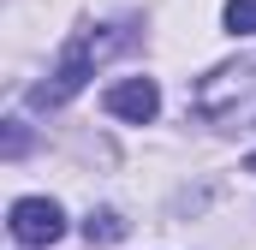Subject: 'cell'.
Here are the masks:
<instances>
[{"instance_id": "3957f363", "label": "cell", "mask_w": 256, "mask_h": 250, "mask_svg": "<svg viewBox=\"0 0 256 250\" xmlns=\"http://www.w3.org/2000/svg\"><path fill=\"white\" fill-rule=\"evenodd\" d=\"M60 232H66V208L54 196H18L12 202V238L18 244L42 250V244H54Z\"/></svg>"}, {"instance_id": "6da1fadb", "label": "cell", "mask_w": 256, "mask_h": 250, "mask_svg": "<svg viewBox=\"0 0 256 250\" xmlns=\"http://www.w3.org/2000/svg\"><path fill=\"white\" fill-rule=\"evenodd\" d=\"M196 114L208 125H226V131H256V54L214 66L196 84Z\"/></svg>"}, {"instance_id": "277c9868", "label": "cell", "mask_w": 256, "mask_h": 250, "mask_svg": "<svg viewBox=\"0 0 256 250\" xmlns=\"http://www.w3.org/2000/svg\"><path fill=\"white\" fill-rule=\"evenodd\" d=\"M108 114H120L131 125H149L161 114V90H155V78H120L114 90H108Z\"/></svg>"}, {"instance_id": "5b68a950", "label": "cell", "mask_w": 256, "mask_h": 250, "mask_svg": "<svg viewBox=\"0 0 256 250\" xmlns=\"http://www.w3.org/2000/svg\"><path fill=\"white\" fill-rule=\"evenodd\" d=\"M84 232H90V244L102 238V244H114V238H126V220L114 214V208H102V214H90L84 220Z\"/></svg>"}, {"instance_id": "8992f818", "label": "cell", "mask_w": 256, "mask_h": 250, "mask_svg": "<svg viewBox=\"0 0 256 250\" xmlns=\"http://www.w3.org/2000/svg\"><path fill=\"white\" fill-rule=\"evenodd\" d=\"M226 30L256 36V0H226Z\"/></svg>"}, {"instance_id": "52a82bcc", "label": "cell", "mask_w": 256, "mask_h": 250, "mask_svg": "<svg viewBox=\"0 0 256 250\" xmlns=\"http://www.w3.org/2000/svg\"><path fill=\"white\" fill-rule=\"evenodd\" d=\"M250 173H256V155H250Z\"/></svg>"}, {"instance_id": "7a4b0ae2", "label": "cell", "mask_w": 256, "mask_h": 250, "mask_svg": "<svg viewBox=\"0 0 256 250\" xmlns=\"http://www.w3.org/2000/svg\"><path fill=\"white\" fill-rule=\"evenodd\" d=\"M90 72H96V48L78 36V42H66V54H60V66L48 72V84L30 90V102H36V108H60V102H72V96L90 84Z\"/></svg>"}]
</instances>
